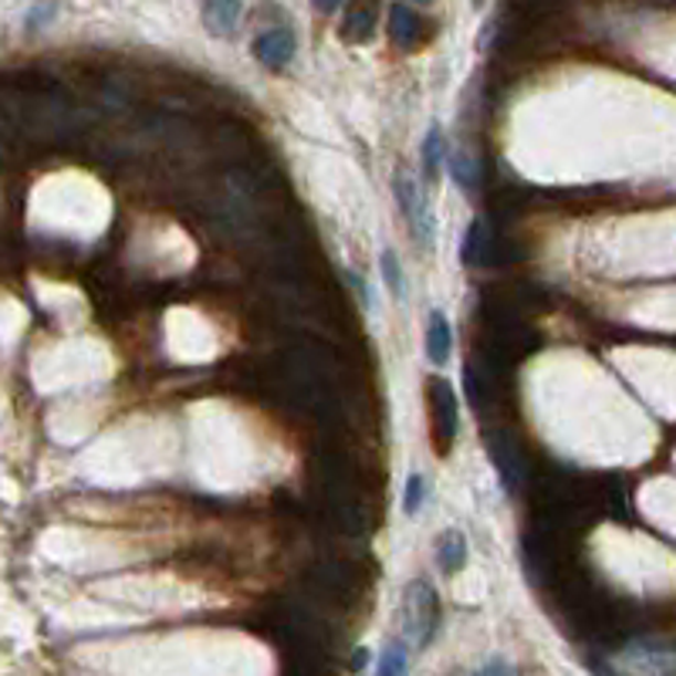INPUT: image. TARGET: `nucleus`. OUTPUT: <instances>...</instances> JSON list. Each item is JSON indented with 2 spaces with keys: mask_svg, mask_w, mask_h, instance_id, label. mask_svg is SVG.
I'll return each mask as SVG.
<instances>
[{
  "mask_svg": "<svg viewBox=\"0 0 676 676\" xmlns=\"http://www.w3.org/2000/svg\"><path fill=\"white\" fill-rule=\"evenodd\" d=\"M311 4H315L321 14H331V11H338V4H342V0H311Z\"/></svg>",
  "mask_w": 676,
  "mask_h": 676,
  "instance_id": "dca6fc26",
  "label": "nucleus"
},
{
  "mask_svg": "<svg viewBox=\"0 0 676 676\" xmlns=\"http://www.w3.org/2000/svg\"><path fill=\"white\" fill-rule=\"evenodd\" d=\"M487 247H490L487 223H484V220H474L471 231H467V237H464V247H461V261H464V264H480Z\"/></svg>",
  "mask_w": 676,
  "mask_h": 676,
  "instance_id": "9d476101",
  "label": "nucleus"
},
{
  "mask_svg": "<svg viewBox=\"0 0 676 676\" xmlns=\"http://www.w3.org/2000/svg\"><path fill=\"white\" fill-rule=\"evenodd\" d=\"M423 497H426V480H423L420 474H410L406 494H403V511H406V515H416L420 504H423Z\"/></svg>",
  "mask_w": 676,
  "mask_h": 676,
  "instance_id": "4468645a",
  "label": "nucleus"
},
{
  "mask_svg": "<svg viewBox=\"0 0 676 676\" xmlns=\"http://www.w3.org/2000/svg\"><path fill=\"white\" fill-rule=\"evenodd\" d=\"M410 669V653L403 643H389L382 659H379V673L382 676H392V673H406Z\"/></svg>",
  "mask_w": 676,
  "mask_h": 676,
  "instance_id": "f8f14e48",
  "label": "nucleus"
},
{
  "mask_svg": "<svg viewBox=\"0 0 676 676\" xmlns=\"http://www.w3.org/2000/svg\"><path fill=\"white\" fill-rule=\"evenodd\" d=\"M413 4H433V0H413Z\"/></svg>",
  "mask_w": 676,
  "mask_h": 676,
  "instance_id": "f3484780",
  "label": "nucleus"
},
{
  "mask_svg": "<svg viewBox=\"0 0 676 676\" xmlns=\"http://www.w3.org/2000/svg\"><path fill=\"white\" fill-rule=\"evenodd\" d=\"M440 626V602L426 582H410L403 592V633L413 646H430Z\"/></svg>",
  "mask_w": 676,
  "mask_h": 676,
  "instance_id": "f257e3e1",
  "label": "nucleus"
},
{
  "mask_svg": "<svg viewBox=\"0 0 676 676\" xmlns=\"http://www.w3.org/2000/svg\"><path fill=\"white\" fill-rule=\"evenodd\" d=\"M426 34L430 31H426L423 18L416 11H410L406 4H392V11H389V38H392V44L403 47V51H416L426 41Z\"/></svg>",
  "mask_w": 676,
  "mask_h": 676,
  "instance_id": "39448f33",
  "label": "nucleus"
},
{
  "mask_svg": "<svg viewBox=\"0 0 676 676\" xmlns=\"http://www.w3.org/2000/svg\"><path fill=\"white\" fill-rule=\"evenodd\" d=\"M382 274H385L389 292L397 295V298H403V271H400V261H397V254H392V251H382Z\"/></svg>",
  "mask_w": 676,
  "mask_h": 676,
  "instance_id": "ddd939ff",
  "label": "nucleus"
},
{
  "mask_svg": "<svg viewBox=\"0 0 676 676\" xmlns=\"http://www.w3.org/2000/svg\"><path fill=\"white\" fill-rule=\"evenodd\" d=\"M392 190H397L400 210H403V216H406V223H410L413 237L426 247V244H430V234H433V216H430V210H426V200H423L416 180L406 173V169H400L397 180H392Z\"/></svg>",
  "mask_w": 676,
  "mask_h": 676,
  "instance_id": "7ed1b4c3",
  "label": "nucleus"
},
{
  "mask_svg": "<svg viewBox=\"0 0 676 676\" xmlns=\"http://www.w3.org/2000/svg\"><path fill=\"white\" fill-rule=\"evenodd\" d=\"M440 166H443V133H440V126H430L426 142H423V177L430 183H436Z\"/></svg>",
  "mask_w": 676,
  "mask_h": 676,
  "instance_id": "9b49d317",
  "label": "nucleus"
},
{
  "mask_svg": "<svg viewBox=\"0 0 676 676\" xmlns=\"http://www.w3.org/2000/svg\"><path fill=\"white\" fill-rule=\"evenodd\" d=\"M376 21H379V0H356L349 18H346V41L366 44L376 34Z\"/></svg>",
  "mask_w": 676,
  "mask_h": 676,
  "instance_id": "0eeeda50",
  "label": "nucleus"
},
{
  "mask_svg": "<svg viewBox=\"0 0 676 676\" xmlns=\"http://www.w3.org/2000/svg\"><path fill=\"white\" fill-rule=\"evenodd\" d=\"M474 4H484V0H474Z\"/></svg>",
  "mask_w": 676,
  "mask_h": 676,
  "instance_id": "a211bd4d",
  "label": "nucleus"
},
{
  "mask_svg": "<svg viewBox=\"0 0 676 676\" xmlns=\"http://www.w3.org/2000/svg\"><path fill=\"white\" fill-rule=\"evenodd\" d=\"M295 47H298V41H295V34L288 28H271L254 41L257 62L264 68H271V72H285L292 65V59H295Z\"/></svg>",
  "mask_w": 676,
  "mask_h": 676,
  "instance_id": "20e7f679",
  "label": "nucleus"
},
{
  "mask_svg": "<svg viewBox=\"0 0 676 676\" xmlns=\"http://www.w3.org/2000/svg\"><path fill=\"white\" fill-rule=\"evenodd\" d=\"M430 420H433V450L440 457H446L454 450L457 426H461L457 392L446 379H430Z\"/></svg>",
  "mask_w": 676,
  "mask_h": 676,
  "instance_id": "f03ea898",
  "label": "nucleus"
},
{
  "mask_svg": "<svg viewBox=\"0 0 676 676\" xmlns=\"http://www.w3.org/2000/svg\"><path fill=\"white\" fill-rule=\"evenodd\" d=\"M450 169H454V180H457L464 190H477V169H474L471 159L454 156V159H450Z\"/></svg>",
  "mask_w": 676,
  "mask_h": 676,
  "instance_id": "2eb2a0df",
  "label": "nucleus"
},
{
  "mask_svg": "<svg viewBox=\"0 0 676 676\" xmlns=\"http://www.w3.org/2000/svg\"><path fill=\"white\" fill-rule=\"evenodd\" d=\"M450 349H454V335H450L446 315L430 311V325H426V356H430V362L443 366L450 359Z\"/></svg>",
  "mask_w": 676,
  "mask_h": 676,
  "instance_id": "6e6552de",
  "label": "nucleus"
},
{
  "mask_svg": "<svg viewBox=\"0 0 676 676\" xmlns=\"http://www.w3.org/2000/svg\"><path fill=\"white\" fill-rule=\"evenodd\" d=\"M244 0H203V24L210 34H231L241 21Z\"/></svg>",
  "mask_w": 676,
  "mask_h": 676,
  "instance_id": "423d86ee",
  "label": "nucleus"
},
{
  "mask_svg": "<svg viewBox=\"0 0 676 676\" xmlns=\"http://www.w3.org/2000/svg\"><path fill=\"white\" fill-rule=\"evenodd\" d=\"M436 561L446 575H457L467 566V538L461 531H446L436 545Z\"/></svg>",
  "mask_w": 676,
  "mask_h": 676,
  "instance_id": "1a4fd4ad",
  "label": "nucleus"
}]
</instances>
